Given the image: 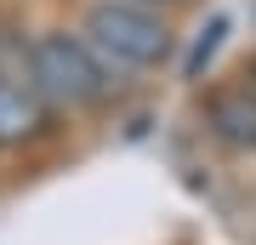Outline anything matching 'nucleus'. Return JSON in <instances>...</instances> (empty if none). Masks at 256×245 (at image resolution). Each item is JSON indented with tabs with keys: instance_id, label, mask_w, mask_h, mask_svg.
Listing matches in <instances>:
<instances>
[{
	"instance_id": "f257e3e1",
	"label": "nucleus",
	"mask_w": 256,
	"mask_h": 245,
	"mask_svg": "<svg viewBox=\"0 0 256 245\" xmlns=\"http://www.w3.org/2000/svg\"><path fill=\"white\" fill-rule=\"evenodd\" d=\"M28 80L34 91L52 103V109H102L114 97V69L92 52L86 35H68V29H46V35L28 40Z\"/></svg>"
},
{
	"instance_id": "f03ea898",
	"label": "nucleus",
	"mask_w": 256,
	"mask_h": 245,
	"mask_svg": "<svg viewBox=\"0 0 256 245\" xmlns=\"http://www.w3.org/2000/svg\"><path fill=\"white\" fill-rule=\"evenodd\" d=\"M86 40L92 52L120 69H160L171 57V23L160 18V6H142V0H97L86 12Z\"/></svg>"
},
{
	"instance_id": "7ed1b4c3",
	"label": "nucleus",
	"mask_w": 256,
	"mask_h": 245,
	"mask_svg": "<svg viewBox=\"0 0 256 245\" xmlns=\"http://www.w3.org/2000/svg\"><path fill=\"white\" fill-rule=\"evenodd\" d=\"M52 131V103L34 91L28 74L0 69V148H28Z\"/></svg>"
},
{
	"instance_id": "20e7f679",
	"label": "nucleus",
	"mask_w": 256,
	"mask_h": 245,
	"mask_svg": "<svg viewBox=\"0 0 256 245\" xmlns=\"http://www.w3.org/2000/svg\"><path fill=\"white\" fill-rule=\"evenodd\" d=\"M205 126L222 148L256 154V86H228L205 103Z\"/></svg>"
},
{
	"instance_id": "39448f33",
	"label": "nucleus",
	"mask_w": 256,
	"mask_h": 245,
	"mask_svg": "<svg viewBox=\"0 0 256 245\" xmlns=\"http://www.w3.org/2000/svg\"><path fill=\"white\" fill-rule=\"evenodd\" d=\"M228 29H234L228 12H216V18L200 29V40H194V46H188V57H182V80H200V74L210 69V57L222 52V35H228Z\"/></svg>"
},
{
	"instance_id": "423d86ee",
	"label": "nucleus",
	"mask_w": 256,
	"mask_h": 245,
	"mask_svg": "<svg viewBox=\"0 0 256 245\" xmlns=\"http://www.w3.org/2000/svg\"><path fill=\"white\" fill-rule=\"evenodd\" d=\"M142 6H176V0H142Z\"/></svg>"
}]
</instances>
